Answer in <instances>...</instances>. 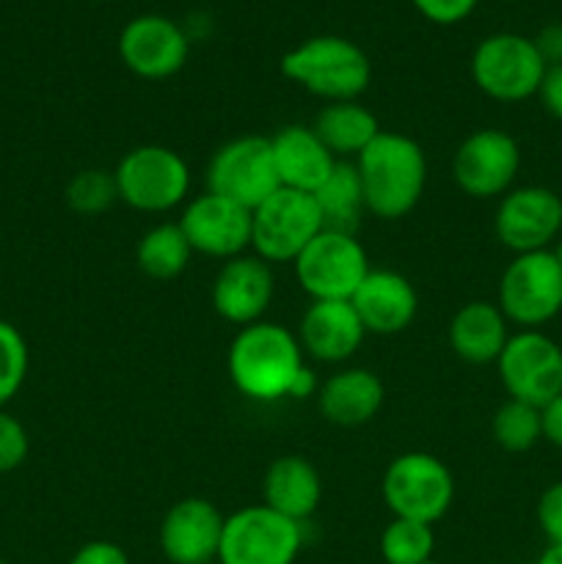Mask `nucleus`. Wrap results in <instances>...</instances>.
<instances>
[{
    "instance_id": "nucleus-1",
    "label": "nucleus",
    "mask_w": 562,
    "mask_h": 564,
    "mask_svg": "<svg viewBox=\"0 0 562 564\" xmlns=\"http://www.w3.org/2000/svg\"><path fill=\"white\" fill-rule=\"evenodd\" d=\"M364 207L378 220H400L419 207L428 187V158L419 141L402 132L380 135L353 160Z\"/></svg>"
},
{
    "instance_id": "nucleus-2",
    "label": "nucleus",
    "mask_w": 562,
    "mask_h": 564,
    "mask_svg": "<svg viewBox=\"0 0 562 564\" xmlns=\"http://www.w3.org/2000/svg\"><path fill=\"white\" fill-rule=\"evenodd\" d=\"M303 358L306 352L298 334L287 325L259 319L235 334L226 352V372L246 400L279 402L287 400L292 380L306 367Z\"/></svg>"
},
{
    "instance_id": "nucleus-3",
    "label": "nucleus",
    "mask_w": 562,
    "mask_h": 564,
    "mask_svg": "<svg viewBox=\"0 0 562 564\" xmlns=\"http://www.w3.org/2000/svg\"><path fill=\"white\" fill-rule=\"evenodd\" d=\"M287 80L301 86L312 97L328 102H350L358 99L372 83V61L345 36H312L287 50L279 61Z\"/></svg>"
},
{
    "instance_id": "nucleus-4",
    "label": "nucleus",
    "mask_w": 562,
    "mask_h": 564,
    "mask_svg": "<svg viewBox=\"0 0 562 564\" xmlns=\"http://www.w3.org/2000/svg\"><path fill=\"white\" fill-rule=\"evenodd\" d=\"M119 202L143 215H165L187 204L193 174L176 149L141 143L130 149L114 169Z\"/></svg>"
},
{
    "instance_id": "nucleus-5",
    "label": "nucleus",
    "mask_w": 562,
    "mask_h": 564,
    "mask_svg": "<svg viewBox=\"0 0 562 564\" xmlns=\"http://www.w3.org/2000/svg\"><path fill=\"white\" fill-rule=\"evenodd\" d=\"M380 496L395 518L435 527L455 505V477L441 457L406 452L386 466Z\"/></svg>"
},
{
    "instance_id": "nucleus-6",
    "label": "nucleus",
    "mask_w": 562,
    "mask_h": 564,
    "mask_svg": "<svg viewBox=\"0 0 562 564\" xmlns=\"http://www.w3.org/2000/svg\"><path fill=\"white\" fill-rule=\"evenodd\" d=\"M545 69L532 39L510 31L485 36L468 61L474 86L494 102L507 105L538 97Z\"/></svg>"
},
{
    "instance_id": "nucleus-7",
    "label": "nucleus",
    "mask_w": 562,
    "mask_h": 564,
    "mask_svg": "<svg viewBox=\"0 0 562 564\" xmlns=\"http://www.w3.org/2000/svg\"><path fill=\"white\" fill-rule=\"evenodd\" d=\"M499 308L507 323L540 330L562 312V264L554 251L516 253L499 279Z\"/></svg>"
},
{
    "instance_id": "nucleus-8",
    "label": "nucleus",
    "mask_w": 562,
    "mask_h": 564,
    "mask_svg": "<svg viewBox=\"0 0 562 564\" xmlns=\"http://www.w3.org/2000/svg\"><path fill=\"white\" fill-rule=\"evenodd\" d=\"M292 270L312 301H350L372 264L356 235L323 229L292 262Z\"/></svg>"
},
{
    "instance_id": "nucleus-9",
    "label": "nucleus",
    "mask_w": 562,
    "mask_h": 564,
    "mask_svg": "<svg viewBox=\"0 0 562 564\" xmlns=\"http://www.w3.org/2000/svg\"><path fill=\"white\" fill-rule=\"evenodd\" d=\"M323 229V213L312 193L279 187L253 209L251 248L268 264H292Z\"/></svg>"
},
{
    "instance_id": "nucleus-10",
    "label": "nucleus",
    "mask_w": 562,
    "mask_h": 564,
    "mask_svg": "<svg viewBox=\"0 0 562 564\" xmlns=\"http://www.w3.org/2000/svg\"><path fill=\"white\" fill-rule=\"evenodd\" d=\"M204 185L215 196L257 209L264 198L273 196L281 187L270 138L240 135L215 149L204 169Z\"/></svg>"
},
{
    "instance_id": "nucleus-11",
    "label": "nucleus",
    "mask_w": 562,
    "mask_h": 564,
    "mask_svg": "<svg viewBox=\"0 0 562 564\" xmlns=\"http://www.w3.org/2000/svg\"><path fill=\"white\" fill-rule=\"evenodd\" d=\"M303 549V527L264 505L226 516L220 564H295Z\"/></svg>"
},
{
    "instance_id": "nucleus-12",
    "label": "nucleus",
    "mask_w": 562,
    "mask_h": 564,
    "mask_svg": "<svg viewBox=\"0 0 562 564\" xmlns=\"http://www.w3.org/2000/svg\"><path fill=\"white\" fill-rule=\"evenodd\" d=\"M521 171V147L510 132L483 127L461 141L452 158V180L468 198H501Z\"/></svg>"
},
{
    "instance_id": "nucleus-13",
    "label": "nucleus",
    "mask_w": 562,
    "mask_h": 564,
    "mask_svg": "<svg viewBox=\"0 0 562 564\" xmlns=\"http://www.w3.org/2000/svg\"><path fill=\"white\" fill-rule=\"evenodd\" d=\"M496 369L510 400L543 408L562 394V347L543 330L512 334Z\"/></svg>"
},
{
    "instance_id": "nucleus-14",
    "label": "nucleus",
    "mask_w": 562,
    "mask_h": 564,
    "mask_svg": "<svg viewBox=\"0 0 562 564\" xmlns=\"http://www.w3.org/2000/svg\"><path fill=\"white\" fill-rule=\"evenodd\" d=\"M562 231V198L551 187H512L499 198L494 213V235L507 251H549Z\"/></svg>"
},
{
    "instance_id": "nucleus-15",
    "label": "nucleus",
    "mask_w": 562,
    "mask_h": 564,
    "mask_svg": "<svg viewBox=\"0 0 562 564\" xmlns=\"http://www.w3.org/2000/svg\"><path fill=\"white\" fill-rule=\"evenodd\" d=\"M176 224L185 231L193 253H202V257L229 262L251 248L253 209L240 207L209 191L193 196Z\"/></svg>"
},
{
    "instance_id": "nucleus-16",
    "label": "nucleus",
    "mask_w": 562,
    "mask_h": 564,
    "mask_svg": "<svg viewBox=\"0 0 562 564\" xmlns=\"http://www.w3.org/2000/svg\"><path fill=\"white\" fill-rule=\"evenodd\" d=\"M119 58L141 80H169L191 55V36L185 28L163 14H141L119 33Z\"/></svg>"
},
{
    "instance_id": "nucleus-17",
    "label": "nucleus",
    "mask_w": 562,
    "mask_h": 564,
    "mask_svg": "<svg viewBox=\"0 0 562 564\" xmlns=\"http://www.w3.org/2000/svg\"><path fill=\"white\" fill-rule=\"evenodd\" d=\"M273 264L259 259L257 253H242V257L220 264L213 279V290H209L215 314L224 323L237 325V328H246V325L264 319L270 303H273Z\"/></svg>"
},
{
    "instance_id": "nucleus-18",
    "label": "nucleus",
    "mask_w": 562,
    "mask_h": 564,
    "mask_svg": "<svg viewBox=\"0 0 562 564\" xmlns=\"http://www.w3.org/2000/svg\"><path fill=\"white\" fill-rule=\"evenodd\" d=\"M226 516L202 496L171 507L160 521L158 543L171 564H209L218 560Z\"/></svg>"
},
{
    "instance_id": "nucleus-19",
    "label": "nucleus",
    "mask_w": 562,
    "mask_h": 564,
    "mask_svg": "<svg viewBox=\"0 0 562 564\" xmlns=\"http://www.w3.org/2000/svg\"><path fill=\"white\" fill-rule=\"evenodd\" d=\"M367 339L361 317L350 301H312L298 323L303 352L320 364H345Z\"/></svg>"
},
{
    "instance_id": "nucleus-20",
    "label": "nucleus",
    "mask_w": 562,
    "mask_h": 564,
    "mask_svg": "<svg viewBox=\"0 0 562 564\" xmlns=\"http://www.w3.org/2000/svg\"><path fill=\"white\" fill-rule=\"evenodd\" d=\"M353 308L361 317L367 334L397 336L413 325L419 314V295L411 279L389 268H372L356 295Z\"/></svg>"
},
{
    "instance_id": "nucleus-21",
    "label": "nucleus",
    "mask_w": 562,
    "mask_h": 564,
    "mask_svg": "<svg viewBox=\"0 0 562 564\" xmlns=\"http://www.w3.org/2000/svg\"><path fill=\"white\" fill-rule=\"evenodd\" d=\"M270 149L279 185L290 191L314 193L339 163L312 124H284L270 135Z\"/></svg>"
},
{
    "instance_id": "nucleus-22",
    "label": "nucleus",
    "mask_w": 562,
    "mask_h": 564,
    "mask_svg": "<svg viewBox=\"0 0 562 564\" xmlns=\"http://www.w3.org/2000/svg\"><path fill=\"white\" fill-rule=\"evenodd\" d=\"M386 400L383 380L364 367H347L320 383V416L336 427H361L380 413Z\"/></svg>"
},
{
    "instance_id": "nucleus-23",
    "label": "nucleus",
    "mask_w": 562,
    "mask_h": 564,
    "mask_svg": "<svg viewBox=\"0 0 562 564\" xmlns=\"http://www.w3.org/2000/svg\"><path fill=\"white\" fill-rule=\"evenodd\" d=\"M323 501V477L303 455H281L262 479V505L295 523H306Z\"/></svg>"
},
{
    "instance_id": "nucleus-24",
    "label": "nucleus",
    "mask_w": 562,
    "mask_h": 564,
    "mask_svg": "<svg viewBox=\"0 0 562 564\" xmlns=\"http://www.w3.org/2000/svg\"><path fill=\"white\" fill-rule=\"evenodd\" d=\"M510 336V323L501 314L499 303L490 301L463 303L446 325L450 350L472 367L499 361Z\"/></svg>"
},
{
    "instance_id": "nucleus-25",
    "label": "nucleus",
    "mask_w": 562,
    "mask_h": 564,
    "mask_svg": "<svg viewBox=\"0 0 562 564\" xmlns=\"http://www.w3.org/2000/svg\"><path fill=\"white\" fill-rule=\"evenodd\" d=\"M312 130L336 160L353 163L380 135V121L367 105L350 99V102L323 105V110L314 116Z\"/></svg>"
},
{
    "instance_id": "nucleus-26",
    "label": "nucleus",
    "mask_w": 562,
    "mask_h": 564,
    "mask_svg": "<svg viewBox=\"0 0 562 564\" xmlns=\"http://www.w3.org/2000/svg\"><path fill=\"white\" fill-rule=\"evenodd\" d=\"M312 196L314 202H317L320 213H323L325 229L356 235L358 224H361V218L367 215L356 165L347 163V160H339L336 169L331 171L328 180H325Z\"/></svg>"
},
{
    "instance_id": "nucleus-27",
    "label": "nucleus",
    "mask_w": 562,
    "mask_h": 564,
    "mask_svg": "<svg viewBox=\"0 0 562 564\" xmlns=\"http://www.w3.org/2000/svg\"><path fill=\"white\" fill-rule=\"evenodd\" d=\"M193 248L180 224H158L141 235L136 246V264L147 279L174 281L187 270Z\"/></svg>"
},
{
    "instance_id": "nucleus-28",
    "label": "nucleus",
    "mask_w": 562,
    "mask_h": 564,
    "mask_svg": "<svg viewBox=\"0 0 562 564\" xmlns=\"http://www.w3.org/2000/svg\"><path fill=\"white\" fill-rule=\"evenodd\" d=\"M490 435H494L496 446L510 452V455L534 449L543 441L540 408L529 405V402L507 400L505 405L496 408L494 419H490Z\"/></svg>"
},
{
    "instance_id": "nucleus-29",
    "label": "nucleus",
    "mask_w": 562,
    "mask_h": 564,
    "mask_svg": "<svg viewBox=\"0 0 562 564\" xmlns=\"http://www.w3.org/2000/svg\"><path fill=\"white\" fill-rule=\"evenodd\" d=\"M380 556L386 564H422L433 560L435 532L430 523L391 518L380 532Z\"/></svg>"
},
{
    "instance_id": "nucleus-30",
    "label": "nucleus",
    "mask_w": 562,
    "mask_h": 564,
    "mask_svg": "<svg viewBox=\"0 0 562 564\" xmlns=\"http://www.w3.org/2000/svg\"><path fill=\"white\" fill-rule=\"evenodd\" d=\"M119 202L114 171L83 169L66 185V207L83 218H97Z\"/></svg>"
},
{
    "instance_id": "nucleus-31",
    "label": "nucleus",
    "mask_w": 562,
    "mask_h": 564,
    "mask_svg": "<svg viewBox=\"0 0 562 564\" xmlns=\"http://www.w3.org/2000/svg\"><path fill=\"white\" fill-rule=\"evenodd\" d=\"M31 352L22 330L9 319H0V408L9 405L25 386Z\"/></svg>"
},
{
    "instance_id": "nucleus-32",
    "label": "nucleus",
    "mask_w": 562,
    "mask_h": 564,
    "mask_svg": "<svg viewBox=\"0 0 562 564\" xmlns=\"http://www.w3.org/2000/svg\"><path fill=\"white\" fill-rule=\"evenodd\" d=\"M31 452V438L28 430L14 413L0 408V474L17 471L28 460Z\"/></svg>"
},
{
    "instance_id": "nucleus-33",
    "label": "nucleus",
    "mask_w": 562,
    "mask_h": 564,
    "mask_svg": "<svg viewBox=\"0 0 562 564\" xmlns=\"http://www.w3.org/2000/svg\"><path fill=\"white\" fill-rule=\"evenodd\" d=\"M411 3L433 25H457L472 17L479 0H411Z\"/></svg>"
},
{
    "instance_id": "nucleus-34",
    "label": "nucleus",
    "mask_w": 562,
    "mask_h": 564,
    "mask_svg": "<svg viewBox=\"0 0 562 564\" xmlns=\"http://www.w3.org/2000/svg\"><path fill=\"white\" fill-rule=\"evenodd\" d=\"M538 523L549 543L562 545V479L549 485L538 499Z\"/></svg>"
},
{
    "instance_id": "nucleus-35",
    "label": "nucleus",
    "mask_w": 562,
    "mask_h": 564,
    "mask_svg": "<svg viewBox=\"0 0 562 564\" xmlns=\"http://www.w3.org/2000/svg\"><path fill=\"white\" fill-rule=\"evenodd\" d=\"M66 564H130V556L119 543L91 540V543H83Z\"/></svg>"
},
{
    "instance_id": "nucleus-36",
    "label": "nucleus",
    "mask_w": 562,
    "mask_h": 564,
    "mask_svg": "<svg viewBox=\"0 0 562 564\" xmlns=\"http://www.w3.org/2000/svg\"><path fill=\"white\" fill-rule=\"evenodd\" d=\"M538 99L549 116L562 121V64L549 66L543 75V83L538 88Z\"/></svg>"
},
{
    "instance_id": "nucleus-37",
    "label": "nucleus",
    "mask_w": 562,
    "mask_h": 564,
    "mask_svg": "<svg viewBox=\"0 0 562 564\" xmlns=\"http://www.w3.org/2000/svg\"><path fill=\"white\" fill-rule=\"evenodd\" d=\"M532 42L545 66L562 64V22H549V25H543L538 31V36H532Z\"/></svg>"
},
{
    "instance_id": "nucleus-38",
    "label": "nucleus",
    "mask_w": 562,
    "mask_h": 564,
    "mask_svg": "<svg viewBox=\"0 0 562 564\" xmlns=\"http://www.w3.org/2000/svg\"><path fill=\"white\" fill-rule=\"evenodd\" d=\"M540 416H543V438L556 449H562V394H556L549 405L540 408Z\"/></svg>"
},
{
    "instance_id": "nucleus-39",
    "label": "nucleus",
    "mask_w": 562,
    "mask_h": 564,
    "mask_svg": "<svg viewBox=\"0 0 562 564\" xmlns=\"http://www.w3.org/2000/svg\"><path fill=\"white\" fill-rule=\"evenodd\" d=\"M317 391H320L317 375H314L312 367H303L301 372H298V378L292 380L287 400H309V397H317Z\"/></svg>"
},
{
    "instance_id": "nucleus-40",
    "label": "nucleus",
    "mask_w": 562,
    "mask_h": 564,
    "mask_svg": "<svg viewBox=\"0 0 562 564\" xmlns=\"http://www.w3.org/2000/svg\"><path fill=\"white\" fill-rule=\"evenodd\" d=\"M534 564H562V545L549 543V549L538 556V562Z\"/></svg>"
},
{
    "instance_id": "nucleus-41",
    "label": "nucleus",
    "mask_w": 562,
    "mask_h": 564,
    "mask_svg": "<svg viewBox=\"0 0 562 564\" xmlns=\"http://www.w3.org/2000/svg\"><path fill=\"white\" fill-rule=\"evenodd\" d=\"M551 251H554V257H556V262L562 264V240L556 242V248H551Z\"/></svg>"
},
{
    "instance_id": "nucleus-42",
    "label": "nucleus",
    "mask_w": 562,
    "mask_h": 564,
    "mask_svg": "<svg viewBox=\"0 0 562 564\" xmlns=\"http://www.w3.org/2000/svg\"><path fill=\"white\" fill-rule=\"evenodd\" d=\"M422 564H444V562H435V560H430V562H422Z\"/></svg>"
},
{
    "instance_id": "nucleus-43",
    "label": "nucleus",
    "mask_w": 562,
    "mask_h": 564,
    "mask_svg": "<svg viewBox=\"0 0 562 564\" xmlns=\"http://www.w3.org/2000/svg\"><path fill=\"white\" fill-rule=\"evenodd\" d=\"M510 3H521V0H510Z\"/></svg>"
},
{
    "instance_id": "nucleus-44",
    "label": "nucleus",
    "mask_w": 562,
    "mask_h": 564,
    "mask_svg": "<svg viewBox=\"0 0 562 564\" xmlns=\"http://www.w3.org/2000/svg\"><path fill=\"white\" fill-rule=\"evenodd\" d=\"M0 564H11V562H6V560H0Z\"/></svg>"
},
{
    "instance_id": "nucleus-45",
    "label": "nucleus",
    "mask_w": 562,
    "mask_h": 564,
    "mask_svg": "<svg viewBox=\"0 0 562 564\" xmlns=\"http://www.w3.org/2000/svg\"><path fill=\"white\" fill-rule=\"evenodd\" d=\"M209 564H220V562H218V560H215V562H209Z\"/></svg>"
},
{
    "instance_id": "nucleus-46",
    "label": "nucleus",
    "mask_w": 562,
    "mask_h": 564,
    "mask_svg": "<svg viewBox=\"0 0 562 564\" xmlns=\"http://www.w3.org/2000/svg\"><path fill=\"white\" fill-rule=\"evenodd\" d=\"M485 564H494V562H485Z\"/></svg>"
}]
</instances>
